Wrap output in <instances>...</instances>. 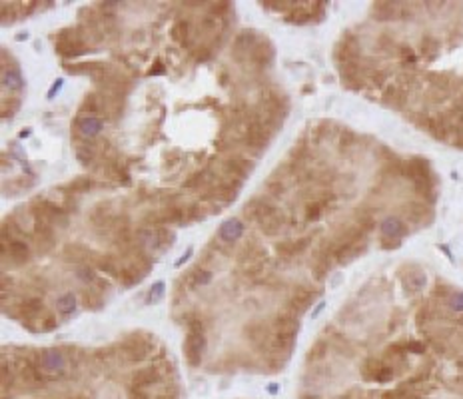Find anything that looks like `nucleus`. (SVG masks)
I'll return each instance as SVG.
<instances>
[{
    "label": "nucleus",
    "instance_id": "11",
    "mask_svg": "<svg viewBox=\"0 0 463 399\" xmlns=\"http://www.w3.org/2000/svg\"><path fill=\"white\" fill-rule=\"evenodd\" d=\"M314 298H316V292L303 290V288H301V290H298V292L294 294V298L290 299V309L301 313L303 309H307V307L314 303Z\"/></svg>",
    "mask_w": 463,
    "mask_h": 399
},
{
    "label": "nucleus",
    "instance_id": "37",
    "mask_svg": "<svg viewBox=\"0 0 463 399\" xmlns=\"http://www.w3.org/2000/svg\"><path fill=\"white\" fill-rule=\"evenodd\" d=\"M164 72H166L164 64H162L160 60H156V64L150 68V72H148V74H150V76H158V74H164Z\"/></svg>",
    "mask_w": 463,
    "mask_h": 399
},
{
    "label": "nucleus",
    "instance_id": "38",
    "mask_svg": "<svg viewBox=\"0 0 463 399\" xmlns=\"http://www.w3.org/2000/svg\"><path fill=\"white\" fill-rule=\"evenodd\" d=\"M192 254H194V248H188V250H186V252H184V256H182V258H180V260H178V262H176V266L180 267V266H182V264H186V262H188V260H190V256H192Z\"/></svg>",
    "mask_w": 463,
    "mask_h": 399
},
{
    "label": "nucleus",
    "instance_id": "28",
    "mask_svg": "<svg viewBox=\"0 0 463 399\" xmlns=\"http://www.w3.org/2000/svg\"><path fill=\"white\" fill-rule=\"evenodd\" d=\"M76 275H78V280H82V282H86V284H90V282H98V280H96V273H94V269H92V267H80V269L76 271Z\"/></svg>",
    "mask_w": 463,
    "mask_h": 399
},
{
    "label": "nucleus",
    "instance_id": "17",
    "mask_svg": "<svg viewBox=\"0 0 463 399\" xmlns=\"http://www.w3.org/2000/svg\"><path fill=\"white\" fill-rule=\"evenodd\" d=\"M328 204H330V200L328 198L310 202V204H307V208H305V220H307V222H318V220L324 216V212H326Z\"/></svg>",
    "mask_w": 463,
    "mask_h": 399
},
{
    "label": "nucleus",
    "instance_id": "34",
    "mask_svg": "<svg viewBox=\"0 0 463 399\" xmlns=\"http://www.w3.org/2000/svg\"><path fill=\"white\" fill-rule=\"evenodd\" d=\"M56 326H58V322H56V317H52V315H48L46 320H44V324H42V332H52V330H56Z\"/></svg>",
    "mask_w": 463,
    "mask_h": 399
},
{
    "label": "nucleus",
    "instance_id": "9",
    "mask_svg": "<svg viewBox=\"0 0 463 399\" xmlns=\"http://www.w3.org/2000/svg\"><path fill=\"white\" fill-rule=\"evenodd\" d=\"M160 379L156 367H144V369H138L132 375V387L136 389H142V387H148L152 383H156Z\"/></svg>",
    "mask_w": 463,
    "mask_h": 399
},
{
    "label": "nucleus",
    "instance_id": "18",
    "mask_svg": "<svg viewBox=\"0 0 463 399\" xmlns=\"http://www.w3.org/2000/svg\"><path fill=\"white\" fill-rule=\"evenodd\" d=\"M276 330L278 333H288V335H296L299 330V322L294 315H280L276 320Z\"/></svg>",
    "mask_w": 463,
    "mask_h": 399
},
{
    "label": "nucleus",
    "instance_id": "35",
    "mask_svg": "<svg viewBox=\"0 0 463 399\" xmlns=\"http://www.w3.org/2000/svg\"><path fill=\"white\" fill-rule=\"evenodd\" d=\"M267 190H269L274 196H282V194H284V184H278V182H269V184H267Z\"/></svg>",
    "mask_w": 463,
    "mask_h": 399
},
{
    "label": "nucleus",
    "instance_id": "27",
    "mask_svg": "<svg viewBox=\"0 0 463 399\" xmlns=\"http://www.w3.org/2000/svg\"><path fill=\"white\" fill-rule=\"evenodd\" d=\"M164 292H166V284L164 282H158V284H154L152 286V290H150V294H148V303H156V301H160V299L164 298Z\"/></svg>",
    "mask_w": 463,
    "mask_h": 399
},
{
    "label": "nucleus",
    "instance_id": "13",
    "mask_svg": "<svg viewBox=\"0 0 463 399\" xmlns=\"http://www.w3.org/2000/svg\"><path fill=\"white\" fill-rule=\"evenodd\" d=\"M226 170L238 178H248V174L252 172V164L242 156H234L230 160H226Z\"/></svg>",
    "mask_w": 463,
    "mask_h": 399
},
{
    "label": "nucleus",
    "instance_id": "42",
    "mask_svg": "<svg viewBox=\"0 0 463 399\" xmlns=\"http://www.w3.org/2000/svg\"><path fill=\"white\" fill-rule=\"evenodd\" d=\"M28 136H30V130H22L20 132V138H28Z\"/></svg>",
    "mask_w": 463,
    "mask_h": 399
},
{
    "label": "nucleus",
    "instance_id": "33",
    "mask_svg": "<svg viewBox=\"0 0 463 399\" xmlns=\"http://www.w3.org/2000/svg\"><path fill=\"white\" fill-rule=\"evenodd\" d=\"M200 182H204V174H202V172L194 174L190 180H186V182H184V188H196Z\"/></svg>",
    "mask_w": 463,
    "mask_h": 399
},
{
    "label": "nucleus",
    "instance_id": "30",
    "mask_svg": "<svg viewBox=\"0 0 463 399\" xmlns=\"http://www.w3.org/2000/svg\"><path fill=\"white\" fill-rule=\"evenodd\" d=\"M98 267L102 269V271L110 273V275H118V269H116V266H114L112 258H102V260L98 262Z\"/></svg>",
    "mask_w": 463,
    "mask_h": 399
},
{
    "label": "nucleus",
    "instance_id": "43",
    "mask_svg": "<svg viewBox=\"0 0 463 399\" xmlns=\"http://www.w3.org/2000/svg\"><path fill=\"white\" fill-rule=\"evenodd\" d=\"M278 391V385H269V393H276Z\"/></svg>",
    "mask_w": 463,
    "mask_h": 399
},
{
    "label": "nucleus",
    "instance_id": "15",
    "mask_svg": "<svg viewBox=\"0 0 463 399\" xmlns=\"http://www.w3.org/2000/svg\"><path fill=\"white\" fill-rule=\"evenodd\" d=\"M66 70L72 74H90L94 78H100L104 74V66L100 62H84V64H74V66L66 64Z\"/></svg>",
    "mask_w": 463,
    "mask_h": 399
},
{
    "label": "nucleus",
    "instance_id": "12",
    "mask_svg": "<svg viewBox=\"0 0 463 399\" xmlns=\"http://www.w3.org/2000/svg\"><path fill=\"white\" fill-rule=\"evenodd\" d=\"M102 128H104V122L96 116H84V118L78 120V130H80L82 136H90V138L98 136L102 132Z\"/></svg>",
    "mask_w": 463,
    "mask_h": 399
},
{
    "label": "nucleus",
    "instance_id": "16",
    "mask_svg": "<svg viewBox=\"0 0 463 399\" xmlns=\"http://www.w3.org/2000/svg\"><path fill=\"white\" fill-rule=\"evenodd\" d=\"M2 84L6 88H10V90H22L24 88V78H22L20 70H16V68H12L10 72L4 70L2 72Z\"/></svg>",
    "mask_w": 463,
    "mask_h": 399
},
{
    "label": "nucleus",
    "instance_id": "1",
    "mask_svg": "<svg viewBox=\"0 0 463 399\" xmlns=\"http://www.w3.org/2000/svg\"><path fill=\"white\" fill-rule=\"evenodd\" d=\"M74 30H62L58 40H56V52L64 58H74V56H80L84 54L88 48L86 44L80 40L78 34H72Z\"/></svg>",
    "mask_w": 463,
    "mask_h": 399
},
{
    "label": "nucleus",
    "instance_id": "20",
    "mask_svg": "<svg viewBox=\"0 0 463 399\" xmlns=\"http://www.w3.org/2000/svg\"><path fill=\"white\" fill-rule=\"evenodd\" d=\"M144 269H140V267H126V269H122V273H120V284L124 286V288H132V286H136L138 282H142V277H144Z\"/></svg>",
    "mask_w": 463,
    "mask_h": 399
},
{
    "label": "nucleus",
    "instance_id": "19",
    "mask_svg": "<svg viewBox=\"0 0 463 399\" xmlns=\"http://www.w3.org/2000/svg\"><path fill=\"white\" fill-rule=\"evenodd\" d=\"M284 222H286V218H284V216L274 214V216H269V218H265V220L260 222V228H262V232H264L265 235H276V233L282 230Z\"/></svg>",
    "mask_w": 463,
    "mask_h": 399
},
{
    "label": "nucleus",
    "instance_id": "3",
    "mask_svg": "<svg viewBox=\"0 0 463 399\" xmlns=\"http://www.w3.org/2000/svg\"><path fill=\"white\" fill-rule=\"evenodd\" d=\"M34 216H40V218L48 220L50 224H56V226H62V228H66L68 226L66 212H64L60 206H56V204H52V202H48V200H42L40 206L34 208Z\"/></svg>",
    "mask_w": 463,
    "mask_h": 399
},
{
    "label": "nucleus",
    "instance_id": "41",
    "mask_svg": "<svg viewBox=\"0 0 463 399\" xmlns=\"http://www.w3.org/2000/svg\"><path fill=\"white\" fill-rule=\"evenodd\" d=\"M16 40H18V42H22V40H28V34H18V36H16Z\"/></svg>",
    "mask_w": 463,
    "mask_h": 399
},
{
    "label": "nucleus",
    "instance_id": "32",
    "mask_svg": "<svg viewBox=\"0 0 463 399\" xmlns=\"http://www.w3.org/2000/svg\"><path fill=\"white\" fill-rule=\"evenodd\" d=\"M144 224H148V226H160V224H166V222H164V216H162V214L150 212V214L144 218Z\"/></svg>",
    "mask_w": 463,
    "mask_h": 399
},
{
    "label": "nucleus",
    "instance_id": "2",
    "mask_svg": "<svg viewBox=\"0 0 463 399\" xmlns=\"http://www.w3.org/2000/svg\"><path fill=\"white\" fill-rule=\"evenodd\" d=\"M184 349H186V360L190 366H200L202 362V355H204V349H206V335L200 332H190L188 337H186V343H184Z\"/></svg>",
    "mask_w": 463,
    "mask_h": 399
},
{
    "label": "nucleus",
    "instance_id": "21",
    "mask_svg": "<svg viewBox=\"0 0 463 399\" xmlns=\"http://www.w3.org/2000/svg\"><path fill=\"white\" fill-rule=\"evenodd\" d=\"M42 309V299L34 298V299H26L20 303V315L24 320H32L34 315H38Z\"/></svg>",
    "mask_w": 463,
    "mask_h": 399
},
{
    "label": "nucleus",
    "instance_id": "39",
    "mask_svg": "<svg viewBox=\"0 0 463 399\" xmlns=\"http://www.w3.org/2000/svg\"><path fill=\"white\" fill-rule=\"evenodd\" d=\"M62 84H64V82H62V80H56V82H54V84H52V88H50V90H48V98H54V94H56V92H58V90H60V88H62Z\"/></svg>",
    "mask_w": 463,
    "mask_h": 399
},
{
    "label": "nucleus",
    "instance_id": "23",
    "mask_svg": "<svg viewBox=\"0 0 463 399\" xmlns=\"http://www.w3.org/2000/svg\"><path fill=\"white\" fill-rule=\"evenodd\" d=\"M188 30H190V22L188 20H178L174 26H172V40L180 42V44H186L188 40Z\"/></svg>",
    "mask_w": 463,
    "mask_h": 399
},
{
    "label": "nucleus",
    "instance_id": "40",
    "mask_svg": "<svg viewBox=\"0 0 463 399\" xmlns=\"http://www.w3.org/2000/svg\"><path fill=\"white\" fill-rule=\"evenodd\" d=\"M324 305H326V301H320V303H318V307H316V309H314V311H312V317H318V315H320V313H322V309H324Z\"/></svg>",
    "mask_w": 463,
    "mask_h": 399
},
{
    "label": "nucleus",
    "instance_id": "25",
    "mask_svg": "<svg viewBox=\"0 0 463 399\" xmlns=\"http://www.w3.org/2000/svg\"><path fill=\"white\" fill-rule=\"evenodd\" d=\"M56 305H58V311L62 315H70L76 309V298H74V294H64L62 298H58Z\"/></svg>",
    "mask_w": 463,
    "mask_h": 399
},
{
    "label": "nucleus",
    "instance_id": "4",
    "mask_svg": "<svg viewBox=\"0 0 463 399\" xmlns=\"http://www.w3.org/2000/svg\"><path fill=\"white\" fill-rule=\"evenodd\" d=\"M40 369L52 371V373H64L66 369V357L58 349H46L40 355Z\"/></svg>",
    "mask_w": 463,
    "mask_h": 399
},
{
    "label": "nucleus",
    "instance_id": "31",
    "mask_svg": "<svg viewBox=\"0 0 463 399\" xmlns=\"http://www.w3.org/2000/svg\"><path fill=\"white\" fill-rule=\"evenodd\" d=\"M194 282H196L198 286H208V284L212 282V273H210L208 269H198V271H196Z\"/></svg>",
    "mask_w": 463,
    "mask_h": 399
},
{
    "label": "nucleus",
    "instance_id": "29",
    "mask_svg": "<svg viewBox=\"0 0 463 399\" xmlns=\"http://www.w3.org/2000/svg\"><path fill=\"white\" fill-rule=\"evenodd\" d=\"M254 40H256V34L254 32H244V34H240V36H238L236 46H238V48H250Z\"/></svg>",
    "mask_w": 463,
    "mask_h": 399
},
{
    "label": "nucleus",
    "instance_id": "10",
    "mask_svg": "<svg viewBox=\"0 0 463 399\" xmlns=\"http://www.w3.org/2000/svg\"><path fill=\"white\" fill-rule=\"evenodd\" d=\"M242 233H244V224L240 220H228L218 230V237L222 242H234V240H240Z\"/></svg>",
    "mask_w": 463,
    "mask_h": 399
},
{
    "label": "nucleus",
    "instance_id": "36",
    "mask_svg": "<svg viewBox=\"0 0 463 399\" xmlns=\"http://www.w3.org/2000/svg\"><path fill=\"white\" fill-rule=\"evenodd\" d=\"M128 397L130 399H150L142 389H136V387H130V389H128Z\"/></svg>",
    "mask_w": 463,
    "mask_h": 399
},
{
    "label": "nucleus",
    "instance_id": "22",
    "mask_svg": "<svg viewBox=\"0 0 463 399\" xmlns=\"http://www.w3.org/2000/svg\"><path fill=\"white\" fill-rule=\"evenodd\" d=\"M240 186H242L240 182H224V184H220V186H218L216 196H220L224 202H232V200H236V196H238Z\"/></svg>",
    "mask_w": 463,
    "mask_h": 399
},
{
    "label": "nucleus",
    "instance_id": "8",
    "mask_svg": "<svg viewBox=\"0 0 463 399\" xmlns=\"http://www.w3.org/2000/svg\"><path fill=\"white\" fill-rule=\"evenodd\" d=\"M379 230H381V233H383L385 237L397 240V237H401V235L405 233V226H403V222H401L399 218H396V216H388V218L381 220Z\"/></svg>",
    "mask_w": 463,
    "mask_h": 399
},
{
    "label": "nucleus",
    "instance_id": "24",
    "mask_svg": "<svg viewBox=\"0 0 463 399\" xmlns=\"http://www.w3.org/2000/svg\"><path fill=\"white\" fill-rule=\"evenodd\" d=\"M10 254L16 258V260H20V262H24V260H28V246H26V242H22V240H10Z\"/></svg>",
    "mask_w": 463,
    "mask_h": 399
},
{
    "label": "nucleus",
    "instance_id": "7",
    "mask_svg": "<svg viewBox=\"0 0 463 399\" xmlns=\"http://www.w3.org/2000/svg\"><path fill=\"white\" fill-rule=\"evenodd\" d=\"M310 246V237H301V240H288V242H282L276 246L278 254L284 256V258H294L301 252H305V248Z\"/></svg>",
    "mask_w": 463,
    "mask_h": 399
},
{
    "label": "nucleus",
    "instance_id": "5",
    "mask_svg": "<svg viewBox=\"0 0 463 399\" xmlns=\"http://www.w3.org/2000/svg\"><path fill=\"white\" fill-rule=\"evenodd\" d=\"M274 214H276V208L262 198L252 200V202H248V206H246V216L252 218V220H258V222H262V220L274 216Z\"/></svg>",
    "mask_w": 463,
    "mask_h": 399
},
{
    "label": "nucleus",
    "instance_id": "14",
    "mask_svg": "<svg viewBox=\"0 0 463 399\" xmlns=\"http://www.w3.org/2000/svg\"><path fill=\"white\" fill-rule=\"evenodd\" d=\"M166 224H178V226H186L188 224V214L184 208H178V206H170L162 212Z\"/></svg>",
    "mask_w": 463,
    "mask_h": 399
},
{
    "label": "nucleus",
    "instance_id": "6",
    "mask_svg": "<svg viewBox=\"0 0 463 399\" xmlns=\"http://www.w3.org/2000/svg\"><path fill=\"white\" fill-rule=\"evenodd\" d=\"M246 142H248V146L250 148H254V150H264L265 146H267V134H265V122H262V120H256L252 126H250V130H248V136H246Z\"/></svg>",
    "mask_w": 463,
    "mask_h": 399
},
{
    "label": "nucleus",
    "instance_id": "26",
    "mask_svg": "<svg viewBox=\"0 0 463 399\" xmlns=\"http://www.w3.org/2000/svg\"><path fill=\"white\" fill-rule=\"evenodd\" d=\"M94 186H96V184H94L92 178H78V180L70 182L66 188L68 190H72V192H88V190L94 188Z\"/></svg>",
    "mask_w": 463,
    "mask_h": 399
}]
</instances>
